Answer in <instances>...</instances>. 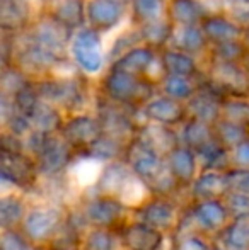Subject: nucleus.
Here are the masks:
<instances>
[{
	"label": "nucleus",
	"instance_id": "nucleus-46",
	"mask_svg": "<svg viewBox=\"0 0 249 250\" xmlns=\"http://www.w3.org/2000/svg\"><path fill=\"white\" fill-rule=\"evenodd\" d=\"M224 201H226L227 209L230 213V220L239 216H249V194L229 192Z\"/></svg>",
	"mask_w": 249,
	"mask_h": 250
},
{
	"label": "nucleus",
	"instance_id": "nucleus-28",
	"mask_svg": "<svg viewBox=\"0 0 249 250\" xmlns=\"http://www.w3.org/2000/svg\"><path fill=\"white\" fill-rule=\"evenodd\" d=\"M31 123V128L34 133H40L45 136L58 135L62 131L63 125H65L67 114L62 112L58 107L48 104L45 101L38 102L36 107L31 111V114L27 116Z\"/></svg>",
	"mask_w": 249,
	"mask_h": 250
},
{
	"label": "nucleus",
	"instance_id": "nucleus-19",
	"mask_svg": "<svg viewBox=\"0 0 249 250\" xmlns=\"http://www.w3.org/2000/svg\"><path fill=\"white\" fill-rule=\"evenodd\" d=\"M230 192L227 170H202L186 191L188 203L226 199Z\"/></svg>",
	"mask_w": 249,
	"mask_h": 250
},
{
	"label": "nucleus",
	"instance_id": "nucleus-52",
	"mask_svg": "<svg viewBox=\"0 0 249 250\" xmlns=\"http://www.w3.org/2000/svg\"><path fill=\"white\" fill-rule=\"evenodd\" d=\"M215 250H222V249H219V247H217V249H215Z\"/></svg>",
	"mask_w": 249,
	"mask_h": 250
},
{
	"label": "nucleus",
	"instance_id": "nucleus-13",
	"mask_svg": "<svg viewBox=\"0 0 249 250\" xmlns=\"http://www.w3.org/2000/svg\"><path fill=\"white\" fill-rule=\"evenodd\" d=\"M60 135L75 150L77 155L86 153L103 136V128L92 112H75L67 116Z\"/></svg>",
	"mask_w": 249,
	"mask_h": 250
},
{
	"label": "nucleus",
	"instance_id": "nucleus-37",
	"mask_svg": "<svg viewBox=\"0 0 249 250\" xmlns=\"http://www.w3.org/2000/svg\"><path fill=\"white\" fill-rule=\"evenodd\" d=\"M126 148L128 145L120 140H114L111 136L103 135L89 150L86 151V157L92 158V160L99 162V164H110V162H116V160H125Z\"/></svg>",
	"mask_w": 249,
	"mask_h": 250
},
{
	"label": "nucleus",
	"instance_id": "nucleus-14",
	"mask_svg": "<svg viewBox=\"0 0 249 250\" xmlns=\"http://www.w3.org/2000/svg\"><path fill=\"white\" fill-rule=\"evenodd\" d=\"M116 233L120 237L121 250H164L166 245L169 247L167 235L133 218L126 221Z\"/></svg>",
	"mask_w": 249,
	"mask_h": 250
},
{
	"label": "nucleus",
	"instance_id": "nucleus-9",
	"mask_svg": "<svg viewBox=\"0 0 249 250\" xmlns=\"http://www.w3.org/2000/svg\"><path fill=\"white\" fill-rule=\"evenodd\" d=\"M205 82L217 94L226 97H249V73L244 65L208 58Z\"/></svg>",
	"mask_w": 249,
	"mask_h": 250
},
{
	"label": "nucleus",
	"instance_id": "nucleus-23",
	"mask_svg": "<svg viewBox=\"0 0 249 250\" xmlns=\"http://www.w3.org/2000/svg\"><path fill=\"white\" fill-rule=\"evenodd\" d=\"M166 164L169 172L174 175L178 184L181 186L184 192L189 189V186L195 182L198 174L202 172V165H200L198 155L188 146L180 145L176 150H173L166 157Z\"/></svg>",
	"mask_w": 249,
	"mask_h": 250
},
{
	"label": "nucleus",
	"instance_id": "nucleus-38",
	"mask_svg": "<svg viewBox=\"0 0 249 250\" xmlns=\"http://www.w3.org/2000/svg\"><path fill=\"white\" fill-rule=\"evenodd\" d=\"M174 27L176 26L167 17L162 21H157V22L147 24L143 27H138L140 36H142V43L156 51L164 50V48L169 46Z\"/></svg>",
	"mask_w": 249,
	"mask_h": 250
},
{
	"label": "nucleus",
	"instance_id": "nucleus-41",
	"mask_svg": "<svg viewBox=\"0 0 249 250\" xmlns=\"http://www.w3.org/2000/svg\"><path fill=\"white\" fill-rule=\"evenodd\" d=\"M31 83H33V80L19 68L12 65L2 66V79H0V96L2 97L14 99L21 90H24Z\"/></svg>",
	"mask_w": 249,
	"mask_h": 250
},
{
	"label": "nucleus",
	"instance_id": "nucleus-22",
	"mask_svg": "<svg viewBox=\"0 0 249 250\" xmlns=\"http://www.w3.org/2000/svg\"><path fill=\"white\" fill-rule=\"evenodd\" d=\"M36 17L27 0H0V27L3 34L24 33Z\"/></svg>",
	"mask_w": 249,
	"mask_h": 250
},
{
	"label": "nucleus",
	"instance_id": "nucleus-39",
	"mask_svg": "<svg viewBox=\"0 0 249 250\" xmlns=\"http://www.w3.org/2000/svg\"><path fill=\"white\" fill-rule=\"evenodd\" d=\"M79 250H121L120 237L116 231L89 228L80 238Z\"/></svg>",
	"mask_w": 249,
	"mask_h": 250
},
{
	"label": "nucleus",
	"instance_id": "nucleus-12",
	"mask_svg": "<svg viewBox=\"0 0 249 250\" xmlns=\"http://www.w3.org/2000/svg\"><path fill=\"white\" fill-rule=\"evenodd\" d=\"M70 58L84 75H94L99 72L104 65L101 33L87 26L77 31L70 43Z\"/></svg>",
	"mask_w": 249,
	"mask_h": 250
},
{
	"label": "nucleus",
	"instance_id": "nucleus-48",
	"mask_svg": "<svg viewBox=\"0 0 249 250\" xmlns=\"http://www.w3.org/2000/svg\"><path fill=\"white\" fill-rule=\"evenodd\" d=\"M243 43L246 44L248 51H249V22L244 26V36H243Z\"/></svg>",
	"mask_w": 249,
	"mask_h": 250
},
{
	"label": "nucleus",
	"instance_id": "nucleus-51",
	"mask_svg": "<svg viewBox=\"0 0 249 250\" xmlns=\"http://www.w3.org/2000/svg\"><path fill=\"white\" fill-rule=\"evenodd\" d=\"M50 250H79V249H50Z\"/></svg>",
	"mask_w": 249,
	"mask_h": 250
},
{
	"label": "nucleus",
	"instance_id": "nucleus-26",
	"mask_svg": "<svg viewBox=\"0 0 249 250\" xmlns=\"http://www.w3.org/2000/svg\"><path fill=\"white\" fill-rule=\"evenodd\" d=\"M159 51L152 50V48L145 46V44H138L133 50L125 53L123 56L113 62L108 70H114V72L128 73V75L135 77H147L149 70L154 66Z\"/></svg>",
	"mask_w": 249,
	"mask_h": 250
},
{
	"label": "nucleus",
	"instance_id": "nucleus-34",
	"mask_svg": "<svg viewBox=\"0 0 249 250\" xmlns=\"http://www.w3.org/2000/svg\"><path fill=\"white\" fill-rule=\"evenodd\" d=\"M215 240L202 231L193 230L181 218L180 227L169 237V250H215Z\"/></svg>",
	"mask_w": 249,
	"mask_h": 250
},
{
	"label": "nucleus",
	"instance_id": "nucleus-45",
	"mask_svg": "<svg viewBox=\"0 0 249 250\" xmlns=\"http://www.w3.org/2000/svg\"><path fill=\"white\" fill-rule=\"evenodd\" d=\"M0 250H38L21 230H0Z\"/></svg>",
	"mask_w": 249,
	"mask_h": 250
},
{
	"label": "nucleus",
	"instance_id": "nucleus-24",
	"mask_svg": "<svg viewBox=\"0 0 249 250\" xmlns=\"http://www.w3.org/2000/svg\"><path fill=\"white\" fill-rule=\"evenodd\" d=\"M133 172L128 167L125 160H116L104 164L101 168V174L97 177L96 184L91 191L87 192H96V194L103 196H113V198H120L121 191L125 189V186L128 184V181L132 179ZM86 194V192H84Z\"/></svg>",
	"mask_w": 249,
	"mask_h": 250
},
{
	"label": "nucleus",
	"instance_id": "nucleus-31",
	"mask_svg": "<svg viewBox=\"0 0 249 250\" xmlns=\"http://www.w3.org/2000/svg\"><path fill=\"white\" fill-rule=\"evenodd\" d=\"M213 240L222 250H249V216L232 218Z\"/></svg>",
	"mask_w": 249,
	"mask_h": 250
},
{
	"label": "nucleus",
	"instance_id": "nucleus-30",
	"mask_svg": "<svg viewBox=\"0 0 249 250\" xmlns=\"http://www.w3.org/2000/svg\"><path fill=\"white\" fill-rule=\"evenodd\" d=\"M169 46L174 50L188 53L195 58L198 55L210 51V43L203 33L202 26H176Z\"/></svg>",
	"mask_w": 249,
	"mask_h": 250
},
{
	"label": "nucleus",
	"instance_id": "nucleus-18",
	"mask_svg": "<svg viewBox=\"0 0 249 250\" xmlns=\"http://www.w3.org/2000/svg\"><path fill=\"white\" fill-rule=\"evenodd\" d=\"M135 138L140 143H143L147 148L152 150L154 153L160 155L162 158H166L171 151L176 150L181 145L180 129L149 121H143L138 126Z\"/></svg>",
	"mask_w": 249,
	"mask_h": 250
},
{
	"label": "nucleus",
	"instance_id": "nucleus-35",
	"mask_svg": "<svg viewBox=\"0 0 249 250\" xmlns=\"http://www.w3.org/2000/svg\"><path fill=\"white\" fill-rule=\"evenodd\" d=\"M203 79L198 77H178V75H166L164 80L159 83V94L171 97L174 101H180L188 104L196 92L200 90Z\"/></svg>",
	"mask_w": 249,
	"mask_h": 250
},
{
	"label": "nucleus",
	"instance_id": "nucleus-15",
	"mask_svg": "<svg viewBox=\"0 0 249 250\" xmlns=\"http://www.w3.org/2000/svg\"><path fill=\"white\" fill-rule=\"evenodd\" d=\"M125 162L128 164V167L132 168V172L140 177L147 186H150L154 181L160 177L164 172L167 170L166 158H162L160 155L154 153L150 148H147L143 143H140L138 140H133L126 148Z\"/></svg>",
	"mask_w": 249,
	"mask_h": 250
},
{
	"label": "nucleus",
	"instance_id": "nucleus-21",
	"mask_svg": "<svg viewBox=\"0 0 249 250\" xmlns=\"http://www.w3.org/2000/svg\"><path fill=\"white\" fill-rule=\"evenodd\" d=\"M202 29L212 46L241 41L244 36V24L227 14H210L202 22Z\"/></svg>",
	"mask_w": 249,
	"mask_h": 250
},
{
	"label": "nucleus",
	"instance_id": "nucleus-32",
	"mask_svg": "<svg viewBox=\"0 0 249 250\" xmlns=\"http://www.w3.org/2000/svg\"><path fill=\"white\" fill-rule=\"evenodd\" d=\"M180 136H181V145L188 146L196 155L205 150L206 146H210L212 143L217 142L215 129H213L212 125H206V123L196 121V119L191 118L180 128Z\"/></svg>",
	"mask_w": 249,
	"mask_h": 250
},
{
	"label": "nucleus",
	"instance_id": "nucleus-25",
	"mask_svg": "<svg viewBox=\"0 0 249 250\" xmlns=\"http://www.w3.org/2000/svg\"><path fill=\"white\" fill-rule=\"evenodd\" d=\"M86 5L87 0H46L43 12L62 26L77 33L87 26Z\"/></svg>",
	"mask_w": 249,
	"mask_h": 250
},
{
	"label": "nucleus",
	"instance_id": "nucleus-17",
	"mask_svg": "<svg viewBox=\"0 0 249 250\" xmlns=\"http://www.w3.org/2000/svg\"><path fill=\"white\" fill-rule=\"evenodd\" d=\"M130 10V0H87V27L108 33L123 21Z\"/></svg>",
	"mask_w": 249,
	"mask_h": 250
},
{
	"label": "nucleus",
	"instance_id": "nucleus-43",
	"mask_svg": "<svg viewBox=\"0 0 249 250\" xmlns=\"http://www.w3.org/2000/svg\"><path fill=\"white\" fill-rule=\"evenodd\" d=\"M248 56L249 51L246 44L243 43V40L219 44V46H212L208 51L210 60H217V62H226V63H239V65H244Z\"/></svg>",
	"mask_w": 249,
	"mask_h": 250
},
{
	"label": "nucleus",
	"instance_id": "nucleus-20",
	"mask_svg": "<svg viewBox=\"0 0 249 250\" xmlns=\"http://www.w3.org/2000/svg\"><path fill=\"white\" fill-rule=\"evenodd\" d=\"M222 101L224 97L220 94H217L205 82V77H203V83L200 87V90L186 104L189 118L215 126L220 121V114H222Z\"/></svg>",
	"mask_w": 249,
	"mask_h": 250
},
{
	"label": "nucleus",
	"instance_id": "nucleus-36",
	"mask_svg": "<svg viewBox=\"0 0 249 250\" xmlns=\"http://www.w3.org/2000/svg\"><path fill=\"white\" fill-rule=\"evenodd\" d=\"M133 27H143L167 17V0H130Z\"/></svg>",
	"mask_w": 249,
	"mask_h": 250
},
{
	"label": "nucleus",
	"instance_id": "nucleus-16",
	"mask_svg": "<svg viewBox=\"0 0 249 250\" xmlns=\"http://www.w3.org/2000/svg\"><path fill=\"white\" fill-rule=\"evenodd\" d=\"M143 121L157 123V125L169 126V128L180 129L189 119L186 104L174 101L162 94H157L147 102L140 111Z\"/></svg>",
	"mask_w": 249,
	"mask_h": 250
},
{
	"label": "nucleus",
	"instance_id": "nucleus-44",
	"mask_svg": "<svg viewBox=\"0 0 249 250\" xmlns=\"http://www.w3.org/2000/svg\"><path fill=\"white\" fill-rule=\"evenodd\" d=\"M138 44H143L138 27H133V29L126 31L125 34H121V36L114 41L113 46H111L110 53H108V62H110V65L113 62H116L120 56H123L125 53H128L130 50H133L135 46H138Z\"/></svg>",
	"mask_w": 249,
	"mask_h": 250
},
{
	"label": "nucleus",
	"instance_id": "nucleus-10",
	"mask_svg": "<svg viewBox=\"0 0 249 250\" xmlns=\"http://www.w3.org/2000/svg\"><path fill=\"white\" fill-rule=\"evenodd\" d=\"M75 150L63 140L60 133L45 136L43 143L34 155L41 179L65 177L68 174L70 167L73 165V162H75Z\"/></svg>",
	"mask_w": 249,
	"mask_h": 250
},
{
	"label": "nucleus",
	"instance_id": "nucleus-50",
	"mask_svg": "<svg viewBox=\"0 0 249 250\" xmlns=\"http://www.w3.org/2000/svg\"><path fill=\"white\" fill-rule=\"evenodd\" d=\"M244 66H246V70H248V73H249V56H248L246 62H244Z\"/></svg>",
	"mask_w": 249,
	"mask_h": 250
},
{
	"label": "nucleus",
	"instance_id": "nucleus-4",
	"mask_svg": "<svg viewBox=\"0 0 249 250\" xmlns=\"http://www.w3.org/2000/svg\"><path fill=\"white\" fill-rule=\"evenodd\" d=\"M89 228L118 231L128 220H132V211L118 198L103 196L96 192H86L75 204Z\"/></svg>",
	"mask_w": 249,
	"mask_h": 250
},
{
	"label": "nucleus",
	"instance_id": "nucleus-11",
	"mask_svg": "<svg viewBox=\"0 0 249 250\" xmlns=\"http://www.w3.org/2000/svg\"><path fill=\"white\" fill-rule=\"evenodd\" d=\"M183 221L193 230L215 238V235H219L230 221V213L224 199L198 201V203H188Z\"/></svg>",
	"mask_w": 249,
	"mask_h": 250
},
{
	"label": "nucleus",
	"instance_id": "nucleus-1",
	"mask_svg": "<svg viewBox=\"0 0 249 250\" xmlns=\"http://www.w3.org/2000/svg\"><path fill=\"white\" fill-rule=\"evenodd\" d=\"M97 90H99L97 96L103 99L138 112L154 96L159 94V87L145 77L128 75L114 70H108L104 73L103 79L99 80Z\"/></svg>",
	"mask_w": 249,
	"mask_h": 250
},
{
	"label": "nucleus",
	"instance_id": "nucleus-33",
	"mask_svg": "<svg viewBox=\"0 0 249 250\" xmlns=\"http://www.w3.org/2000/svg\"><path fill=\"white\" fill-rule=\"evenodd\" d=\"M159 60L166 75H178V77H200L198 62L195 56L183 53L180 50L167 46L159 51Z\"/></svg>",
	"mask_w": 249,
	"mask_h": 250
},
{
	"label": "nucleus",
	"instance_id": "nucleus-27",
	"mask_svg": "<svg viewBox=\"0 0 249 250\" xmlns=\"http://www.w3.org/2000/svg\"><path fill=\"white\" fill-rule=\"evenodd\" d=\"M29 208L31 199L24 192L12 191L0 196V230H19Z\"/></svg>",
	"mask_w": 249,
	"mask_h": 250
},
{
	"label": "nucleus",
	"instance_id": "nucleus-42",
	"mask_svg": "<svg viewBox=\"0 0 249 250\" xmlns=\"http://www.w3.org/2000/svg\"><path fill=\"white\" fill-rule=\"evenodd\" d=\"M220 119L249 129V97H226Z\"/></svg>",
	"mask_w": 249,
	"mask_h": 250
},
{
	"label": "nucleus",
	"instance_id": "nucleus-6",
	"mask_svg": "<svg viewBox=\"0 0 249 250\" xmlns=\"http://www.w3.org/2000/svg\"><path fill=\"white\" fill-rule=\"evenodd\" d=\"M94 114L99 119L103 135L120 140L126 145H130L135 140L138 126L143 123L142 114L138 111L118 105L114 102L103 99L101 96H97L96 99V112Z\"/></svg>",
	"mask_w": 249,
	"mask_h": 250
},
{
	"label": "nucleus",
	"instance_id": "nucleus-3",
	"mask_svg": "<svg viewBox=\"0 0 249 250\" xmlns=\"http://www.w3.org/2000/svg\"><path fill=\"white\" fill-rule=\"evenodd\" d=\"M41 101L58 107L67 116L84 112L87 101V80L82 72L75 75H51L34 82Z\"/></svg>",
	"mask_w": 249,
	"mask_h": 250
},
{
	"label": "nucleus",
	"instance_id": "nucleus-29",
	"mask_svg": "<svg viewBox=\"0 0 249 250\" xmlns=\"http://www.w3.org/2000/svg\"><path fill=\"white\" fill-rule=\"evenodd\" d=\"M208 16L202 0H167V19L174 26H202Z\"/></svg>",
	"mask_w": 249,
	"mask_h": 250
},
{
	"label": "nucleus",
	"instance_id": "nucleus-5",
	"mask_svg": "<svg viewBox=\"0 0 249 250\" xmlns=\"http://www.w3.org/2000/svg\"><path fill=\"white\" fill-rule=\"evenodd\" d=\"M186 206V199L150 196L142 206H138L133 211L132 218L149 225L154 230L162 231L167 237H171L176 231V228L180 227Z\"/></svg>",
	"mask_w": 249,
	"mask_h": 250
},
{
	"label": "nucleus",
	"instance_id": "nucleus-49",
	"mask_svg": "<svg viewBox=\"0 0 249 250\" xmlns=\"http://www.w3.org/2000/svg\"><path fill=\"white\" fill-rule=\"evenodd\" d=\"M239 22H241V24H244V26H246V24L249 22V9H248V10H244V16L239 19Z\"/></svg>",
	"mask_w": 249,
	"mask_h": 250
},
{
	"label": "nucleus",
	"instance_id": "nucleus-47",
	"mask_svg": "<svg viewBox=\"0 0 249 250\" xmlns=\"http://www.w3.org/2000/svg\"><path fill=\"white\" fill-rule=\"evenodd\" d=\"M230 192L249 194V170L246 168H229L227 170Z\"/></svg>",
	"mask_w": 249,
	"mask_h": 250
},
{
	"label": "nucleus",
	"instance_id": "nucleus-8",
	"mask_svg": "<svg viewBox=\"0 0 249 250\" xmlns=\"http://www.w3.org/2000/svg\"><path fill=\"white\" fill-rule=\"evenodd\" d=\"M26 36L51 55H55L62 62H70V43L73 40V31L62 26L55 19H51L48 14L40 12L34 22L27 31H24Z\"/></svg>",
	"mask_w": 249,
	"mask_h": 250
},
{
	"label": "nucleus",
	"instance_id": "nucleus-7",
	"mask_svg": "<svg viewBox=\"0 0 249 250\" xmlns=\"http://www.w3.org/2000/svg\"><path fill=\"white\" fill-rule=\"evenodd\" d=\"M0 179L3 184L2 194L19 191L29 196L36 189L41 175L33 155L26 153V151H21V153L2 151Z\"/></svg>",
	"mask_w": 249,
	"mask_h": 250
},
{
	"label": "nucleus",
	"instance_id": "nucleus-40",
	"mask_svg": "<svg viewBox=\"0 0 249 250\" xmlns=\"http://www.w3.org/2000/svg\"><path fill=\"white\" fill-rule=\"evenodd\" d=\"M213 129H215L217 142L229 151H232L234 148H237L241 143H244L246 140H249V129L248 128L237 126V125L229 123V121H224V119H220V121L213 126Z\"/></svg>",
	"mask_w": 249,
	"mask_h": 250
},
{
	"label": "nucleus",
	"instance_id": "nucleus-2",
	"mask_svg": "<svg viewBox=\"0 0 249 250\" xmlns=\"http://www.w3.org/2000/svg\"><path fill=\"white\" fill-rule=\"evenodd\" d=\"M68 208L51 203H31L19 230L34 247L51 249L65 227Z\"/></svg>",
	"mask_w": 249,
	"mask_h": 250
}]
</instances>
